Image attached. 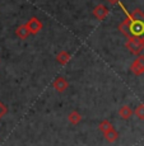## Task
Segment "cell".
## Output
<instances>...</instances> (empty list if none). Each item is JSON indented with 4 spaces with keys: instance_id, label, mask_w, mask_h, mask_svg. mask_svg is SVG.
Listing matches in <instances>:
<instances>
[{
    "instance_id": "cell-1",
    "label": "cell",
    "mask_w": 144,
    "mask_h": 146,
    "mask_svg": "<svg viewBox=\"0 0 144 146\" xmlns=\"http://www.w3.org/2000/svg\"><path fill=\"white\" fill-rule=\"evenodd\" d=\"M121 31L128 37L133 40H143L144 38V15L140 12H135L129 15L126 21L121 24Z\"/></svg>"
},
{
    "instance_id": "cell-2",
    "label": "cell",
    "mask_w": 144,
    "mask_h": 146,
    "mask_svg": "<svg viewBox=\"0 0 144 146\" xmlns=\"http://www.w3.org/2000/svg\"><path fill=\"white\" fill-rule=\"evenodd\" d=\"M5 111H7V109H5V107L0 103V117H3V114L5 113Z\"/></svg>"
}]
</instances>
